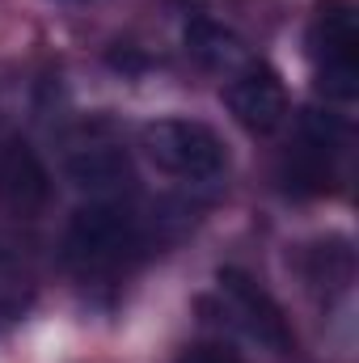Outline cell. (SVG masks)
Masks as SVG:
<instances>
[{"instance_id":"6da1fadb","label":"cell","mask_w":359,"mask_h":363,"mask_svg":"<svg viewBox=\"0 0 359 363\" xmlns=\"http://www.w3.org/2000/svg\"><path fill=\"white\" fill-rule=\"evenodd\" d=\"M309 55L317 64V89L351 101L359 93V26L351 0H321L309 26Z\"/></svg>"},{"instance_id":"7a4b0ae2","label":"cell","mask_w":359,"mask_h":363,"mask_svg":"<svg viewBox=\"0 0 359 363\" xmlns=\"http://www.w3.org/2000/svg\"><path fill=\"white\" fill-rule=\"evenodd\" d=\"M144 148L157 169L186 182H211L224 174V140L199 118H157L144 127Z\"/></svg>"},{"instance_id":"3957f363","label":"cell","mask_w":359,"mask_h":363,"mask_svg":"<svg viewBox=\"0 0 359 363\" xmlns=\"http://www.w3.org/2000/svg\"><path fill=\"white\" fill-rule=\"evenodd\" d=\"M140 245L136 216L114 203H89L68 224V258L81 267H114Z\"/></svg>"},{"instance_id":"277c9868","label":"cell","mask_w":359,"mask_h":363,"mask_svg":"<svg viewBox=\"0 0 359 363\" xmlns=\"http://www.w3.org/2000/svg\"><path fill=\"white\" fill-rule=\"evenodd\" d=\"M220 296H224V313L250 334V338H258L263 347L270 351H287L292 347V330H287V321H283V308L270 300L267 287H258L254 279L245 271H220Z\"/></svg>"},{"instance_id":"5b68a950","label":"cell","mask_w":359,"mask_h":363,"mask_svg":"<svg viewBox=\"0 0 359 363\" xmlns=\"http://www.w3.org/2000/svg\"><path fill=\"white\" fill-rule=\"evenodd\" d=\"M224 101L233 110V118L254 131V135H270L283 127L287 118V89L279 81V72L267 64H245L228 85H224Z\"/></svg>"},{"instance_id":"8992f818","label":"cell","mask_w":359,"mask_h":363,"mask_svg":"<svg viewBox=\"0 0 359 363\" xmlns=\"http://www.w3.org/2000/svg\"><path fill=\"white\" fill-rule=\"evenodd\" d=\"M51 199V174L38 161V152L26 140H4L0 144V203L17 216L43 211Z\"/></svg>"},{"instance_id":"52a82bcc","label":"cell","mask_w":359,"mask_h":363,"mask_svg":"<svg viewBox=\"0 0 359 363\" xmlns=\"http://www.w3.org/2000/svg\"><path fill=\"white\" fill-rule=\"evenodd\" d=\"M68 178L89 194H114L131 186V165L118 148H81L68 157Z\"/></svg>"},{"instance_id":"ba28073f","label":"cell","mask_w":359,"mask_h":363,"mask_svg":"<svg viewBox=\"0 0 359 363\" xmlns=\"http://www.w3.org/2000/svg\"><path fill=\"white\" fill-rule=\"evenodd\" d=\"M186 51H190L199 64H207V68H228V64L241 60L237 34L224 30V26H216V21H207V17L190 21V30H186Z\"/></svg>"},{"instance_id":"9c48e42d","label":"cell","mask_w":359,"mask_h":363,"mask_svg":"<svg viewBox=\"0 0 359 363\" xmlns=\"http://www.w3.org/2000/svg\"><path fill=\"white\" fill-rule=\"evenodd\" d=\"M178 363H241V359H233V355H224V351H216V347H194V351H186Z\"/></svg>"}]
</instances>
